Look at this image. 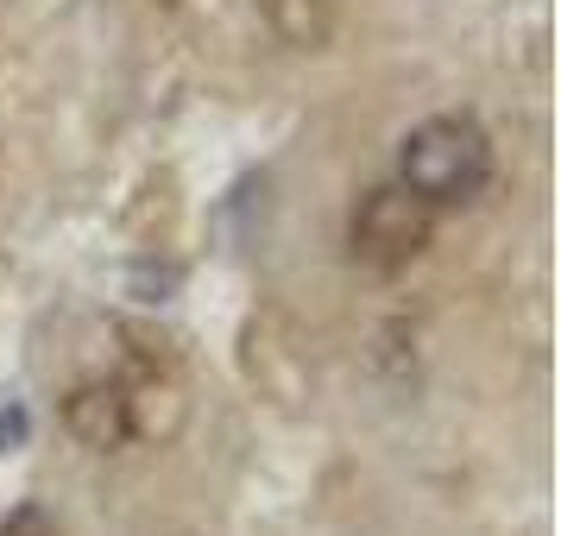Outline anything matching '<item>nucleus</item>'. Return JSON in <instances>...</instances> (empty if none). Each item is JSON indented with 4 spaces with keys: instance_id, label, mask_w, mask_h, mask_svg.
I'll use <instances>...</instances> for the list:
<instances>
[{
    "instance_id": "obj_1",
    "label": "nucleus",
    "mask_w": 561,
    "mask_h": 536,
    "mask_svg": "<svg viewBox=\"0 0 561 536\" xmlns=\"http://www.w3.org/2000/svg\"><path fill=\"white\" fill-rule=\"evenodd\" d=\"M492 171H499V152H492V133L473 114H430L398 146V183H410L442 215L480 203Z\"/></svg>"
},
{
    "instance_id": "obj_2",
    "label": "nucleus",
    "mask_w": 561,
    "mask_h": 536,
    "mask_svg": "<svg viewBox=\"0 0 561 536\" xmlns=\"http://www.w3.org/2000/svg\"><path fill=\"white\" fill-rule=\"evenodd\" d=\"M435 221H442V208H430L410 183L391 178L354 203V215H347V253L366 272L398 278V272H410L435 247Z\"/></svg>"
},
{
    "instance_id": "obj_3",
    "label": "nucleus",
    "mask_w": 561,
    "mask_h": 536,
    "mask_svg": "<svg viewBox=\"0 0 561 536\" xmlns=\"http://www.w3.org/2000/svg\"><path fill=\"white\" fill-rule=\"evenodd\" d=\"M64 430L70 442H82L89 455H114V448H127L133 435H139V398H133L127 379H82L70 385V398H64Z\"/></svg>"
},
{
    "instance_id": "obj_4",
    "label": "nucleus",
    "mask_w": 561,
    "mask_h": 536,
    "mask_svg": "<svg viewBox=\"0 0 561 536\" xmlns=\"http://www.w3.org/2000/svg\"><path fill=\"white\" fill-rule=\"evenodd\" d=\"M265 26L290 52H322L334 38V0H265Z\"/></svg>"
},
{
    "instance_id": "obj_5",
    "label": "nucleus",
    "mask_w": 561,
    "mask_h": 536,
    "mask_svg": "<svg viewBox=\"0 0 561 536\" xmlns=\"http://www.w3.org/2000/svg\"><path fill=\"white\" fill-rule=\"evenodd\" d=\"M0 536H64V524L45 505H20V511L0 517Z\"/></svg>"
},
{
    "instance_id": "obj_6",
    "label": "nucleus",
    "mask_w": 561,
    "mask_h": 536,
    "mask_svg": "<svg viewBox=\"0 0 561 536\" xmlns=\"http://www.w3.org/2000/svg\"><path fill=\"white\" fill-rule=\"evenodd\" d=\"M26 435H32V417L20 404H7V410H0V448H20Z\"/></svg>"
}]
</instances>
